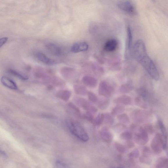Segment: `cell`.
<instances>
[{"instance_id":"d6986e66","label":"cell","mask_w":168,"mask_h":168,"mask_svg":"<svg viewBox=\"0 0 168 168\" xmlns=\"http://www.w3.org/2000/svg\"><path fill=\"white\" fill-rule=\"evenodd\" d=\"M132 40H133V37H132V32L131 28L129 26H128L127 28V50L128 52H130L132 47Z\"/></svg>"},{"instance_id":"1f68e13d","label":"cell","mask_w":168,"mask_h":168,"mask_svg":"<svg viewBox=\"0 0 168 168\" xmlns=\"http://www.w3.org/2000/svg\"><path fill=\"white\" fill-rule=\"evenodd\" d=\"M68 106L70 107L73 109L74 110L77 112L78 113H80V111L79 109L74 104L72 103H68Z\"/></svg>"},{"instance_id":"3957f363","label":"cell","mask_w":168,"mask_h":168,"mask_svg":"<svg viewBox=\"0 0 168 168\" xmlns=\"http://www.w3.org/2000/svg\"><path fill=\"white\" fill-rule=\"evenodd\" d=\"M131 128L134 132L135 140L140 143H144L148 140L147 132L143 128L138 125L132 124Z\"/></svg>"},{"instance_id":"4fadbf2b","label":"cell","mask_w":168,"mask_h":168,"mask_svg":"<svg viewBox=\"0 0 168 168\" xmlns=\"http://www.w3.org/2000/svg\"><path fill=\"white\" fill-rule=\"evenodd\" d=\"M1 81L3 85L8 88L14 90L17 88L16 84L8 77L3 76L1 78Z\"/></svg>"},{"instance_id":"f1b7e54d","label":"cell","mask_w":168,"mask_h":168,"mask_svg":"<svg viewBox=\"0 0 168 168\" xmlns=\"http://www.w3.org/2000/svg\"><path fill=\"white\" fill-rule=\"evenodd\" d=\"M9 72L10 73H11V74L16 76V77L21 79L24 80L27 79V77L20 74L16 72V71L12 70H10Z\"/></svg>"},{"instance_id":"8992f818","label":"cell","mask_w":168,"mask_h":168,"mask_svg":"<svg viewBox=\"0 0 168 168\" xmlns=\"http://www.w3.org/2000/svg\"><path fill=\"white\" fill-rule=\"evenodd\" d=\"M117 6L122 11L131 14H134L136 13V10L134 5L131 2L128 1H121L117 4Z\"/></svg>"},{"instance_id":"836d02e7","label":"cell","mask_w":168,"mask_h":168,"mask_svg":"<svg viewBox=\"0 0 168 168\" xmlns=\"http://www.w3.org/2000/svg\"><path fill=\"white\" fill-rule=\"evenodd\" d=\"M8 40V38L6 37H2L0 39V48L6 44Z\"/></svg>"},{"instance_id":"ffe728a7","label":"cell","mask_w":168,"mask_h":168,"mask_svg":"<svg viewBox=\"0 0 168 168\" xmlns=\"http://www.w3.org/2000/svg\"><path fill=\"white\" fill-rule=\"evenodd\" d=\"M125 110V108L124 106L118 105L117 106L112 110L111 115L112 116H118L123 113Z\"/></svg>"},{"instance_id":"7402d4cb","label":"cell","mask_w":168,"mask_h":168,"mask_svg":"<svg viewBox=\"0 0 168 168\" xmlns=\"http://www.w3.org/2000/svg\"><path fill=\"white\" fill-rule=\"evenodd\" d=\"M104 121L105 124L112 125L114 123V119L110 114L106 113L103 114Z\"/></svg>"},{"instance_id":"83f0119b","label":"cell","mask_w":168,"mask_h":168,"mask_svg":"<svg viewBox=\"0 0 168 168\" xmlns=\"http://www.w3.org/2000/svg\"><path fill=\"white\" fill-rule=\"evenodd\" d=\"M89 100L93 102H96L98 101V98L95 94L91 92H88L87 93Z\"/></svg>"},{"instance_id":"484cf974","label":"cell","mask_w":168,"mask_h":168,"mask_svg":"<svg viewBox=\"0 0 168 168\" xmlns=\"http://www.w3.org/2000/svg\"><path fill=\"white\" fill-rule=\"evenodd\" d=\"M158 125L159 128L162 133V135L165 139L167 138V132L166 128L162 122L160 120L158 121Z\"/></svg>"},{"instance_id":"2e32d148","label":"cell","mask_w":168,"mask_h":168,"mask_svg":"<svg viewBox=\"0 0 168 168\" xmlns=\"http://www.w3.org/2000/svg\"><path fill=\"white\" fill-rule=\"evenodd\" d=\"M100 133L102 138L105 141H110L112 139L111 132L106 127H104L101 128Z\"/></svg>"},{"instance_id":"ac0fdd59","label":"cell","mask_w":168,"mask_h":168,"mask_svg":"<svg viewBox=\"0 0 168 168\" xmlns=\"http://www.w3.org/2000/svg\"><path fill=\"white\" fill-rule=\"evenodd\" d=\"M56 96L57 97L62 99L63 101H67L70 97L71 93L69 91L62 90L58 92Z\"/></svg>"},{"instance_id":"52a82bcc","label":"cell","mask_w":168,"mask_h":168,"mask_svg":"<svg viewBox=\"0 0 168 168\" xmlns=\"http://www.w3.org/2000/svg\"><path fill=\"white\" fill-rule=\"evenodd\" d=\"M89 45L85 42H78L74 44L71 48V51L74 53L85 52L88 49Z\"/></svg>"},{"instance_id":"603a6c76","label":"cell","mask_w":168,"mask_h":168,"mask_svg":"<svg viewBox=\"0 0 168 168\" xmlns=\"http://www.w3.org/2000/svg\"><path fill=\"white\" fill-rule=\"evenodd\" d=\"M74 89L75 92L79 95H84L86 93V88L82 85H75Z\"/></svg>"},{"instance_id":"30bf717a","label":"cell","mask_w":168,"mask_h":168,"mask_svg":"<svg viewBox=\"0 0 168 168\" xmlns=\"http://www.w3.org/2000/svg\"><path fill=\"white\" fill-rule=\"evenodd\" d=\"M36 58L40 62L48 65H54L56 63L54 60L48 58L41 52H38L36 54Z\"/></svg>"},{"instance_id":"9c48e42d","label":"cell","mask_w":168,"mask_h":168,"mask_svg":"<svg viewBox=\"0 0 168 168\" xmlns=\"http://www.w3.org/2000/svg\"><path fill=\"white\" fill-rule=\"evenodd\" d=\"M79 105L87 110L88 112L91 113H95L97 112L98 110L95 106L90 105L87 101L83 99H80L78 101Z\"/></svg>"},{"instance_id":"5bb4252c","label":"cell","mask_w":168,"mask_h":168,"mask_svg":"<svg viewBox=\"0 0 168 168\" xmlns=\"http://www.w3.org/2000/svg\"><path fill=\"white\" fill-rule=\"evenodd\" d=\"M46 48L50 52L54 55L59 56L62 53V50L60 48L54 44L52 43L48 44L46 45Z\"/></svg>"},{"instance_id":"d6a6232c","label":"cell","mask_w":168,"mask_h":168,"mask_svg":"<svg viewBox=\"0 0 168 168\" xmlns=\"http://www.w3.org/2000/svg\"><path fill=\"white\" fill-rule=\"evenodd\" d=\"M144 128V129L147 132V131H148L150 132H152L153 131L152 126L151 124H146V125L145 126Z\"/></svg>"},{"instance_id":"cb8c5ba5","label":"cell","mask_w":168,"mask_h":168,"mask_svg":"<svg viewBox=\"0 0 168 168\" xmlns=\"http://www.w3.org/2000/svg\"><path fill=\"white\" fill-rule=\"evenodd\" d=\"M135 102L137 106L143 108H147V104L146 103V101H144L139 96L137 97L135 99Z\"/></svg>"},{"instance_id":"44dd1931","label":"cell","mask_w":168,"mask_h":168,"mask_svg":"<svg viewBox=\"0 0 168 168\" xmlns=\"http://www.w3.org/2000/svg\"><path fill=\"white\" fill-rule=\"evenodd\" d=\"M118 120L121 123L124 125L128 124L130 119L128 115L126 113H122L117 116Z\"/></svg>"},{"instance_id":"4dcf8cb0","label":"cell","mask_w":168,"mask_h":168,"mask_svg":"<svg viewBox=\"0 0 168 168\" xmlns=\"http://www.w3.org/2000/svg\"><path fill=\"white\" fill-rule=\"evenodd\" d=\"M121 137L124 139H130L132 138V134L129 132H124L121 134Z\"/></svg>"},{"instance_id":"d4e9b609","label":"cell","mask_w":168,"mask_h":168,"mask_svg":"<svg viewBox=\"0 0 168 168\" xmlns=\"http://www.w3.org/2000/svg\"><path fill=\"white\" fill-rule=\"evenodd\" d=\"M103 114H100L98 115L95 119H94L93 123L95 126H99L103 123Z\"/></svg>"},{"instance_id":"f546056e","label":"cell","mask_w":168,"mask_h":168,"mask_svg":"<svg viewBox=\"0 0 168 168\" xmlns=\"http://www.w3.org/2000/svg\"><path fill=\"white\" fill-rule=\"evenodd\" d=\"M85 117L88 121L92 123H93L94 119L93 115L91 113L88 112L85 115Z\"/></svg>"},{"instance_id":"e575fe53","label":"cell","mask_w":168,"mask_h":168,"mask_svg":"<svg viewBox=\"0 0 168 168\" xmlns=\"http://www.w3.org/2000/svg\"><path fill=\"white\" fill-rule=\"evenodd\" d=\"M0 154L4 155V156L6 155V153L3 151H1V150H0Z\"/></svg>"},{"instance_id":"8fae6325","label":"cell","mask_w":168,"mask_h":168,"mask_svg":"<svg viewBox=\"0 0 168 168\" xmlns=\"http://www.w3.org/2000/svg\"><path fill=\"white\" fill-rule=\"evenodd\" d=\"M114 102L115 103L121 105H128L132 103L131 98L128 96L125 95L119 96L114 99Z\"/></svg>"},{"instance_id":"6da1fadb","label":"cell","mask_w":168,"mask_h":168,"mask_svg":"<svg viewBox=\"0 0 168 168\" xmlns=\"http://www.w3.org/2000/svg\"><path fill=\"white\" fill-rule=\"evenodd\" d=\"M134 57L143 66L151 77L156 81L159 79L158 70L147 52L144 42L141 40H138L135 43L133 48Z\"/></svg>"},{"instance_id":"7a4b0ae2","label":"cell","mask_w":168,"mask_h":168,"mask_svg":"<svg viewBox=\"0 0 168 168\" xmlns=\"http://www.w3.org/2000/svg\"><path fill=\"white\" fill-rule=\"evenodd\" d=\"M67 123L68 128L71 133L77 138L84 142L88 141L89 137L87 133L78 122L68 120Z\"/></svg>"},{"instance_id":"7c38bea8","label":"cell","mask_w":168,"mask_h":168,"mask_svg":"<svg viewBox=\"0 0 168 168\" xmlns=\"http://www.w3.org/2000/svg\"><path fill=\"white\" fill-rule=\"evenodd\" d=\"M82 82L85 85L91 88L95 87L97 84V81L96 78L88 76L83 78Z\"/></svg>"},{"instance_id":"4316f807","label":"cell","mask_w":168,"mask_h":168,"mask_svg":"<svg viewBox=\"0 0 168 168\" xmlns=\"http://www.w3.org/2000/svg\"><path fill=\"white\" fill-rule=\"evenodd\" d=\"M109 104V101L107 100H104L101 102L99 104V108L102 110H104L108 108Z\"/></svg>"},{"instance_id":"e0dca14e","label":"cell","mask_w":168,"mask_h":168,"mask_svg":"<svg viewBox=\"0 0 168 168\" xmlns=\"http://www.w3.org/2000/svg\"><path fill=\"white\" fill-rule=\"evenodd\" d=\"M137 93L138 94L139 97L141 98L145 101L149 100V93L147 89L144 87H141L137 89Z\"/></svg>"},{"instance_id":"5b68a950","label":"cell","mask_w":168,"mask_h":168,"mask_svg":"<svg viewBox=\"0 0 168 168\" xmlns=\"http://www.w3.org/2000/svg\"><path fill=\"white\" fill-rule=\"evenodd\" d=\"M149 114L146 112L140 110L134 111L131 114L133 120L137 123H142L147 120Z\"/></svg>"},{"instance_id":"ba28073f","label":"cell","mask_w":168,"mask_h":168,"mask_svg":"<svg viewBox=\"0 0 168 168\" xmlns=\"http://www.w3.org/2000/svg\"><path fill=\"white\" fill-rule=\"evenodd\" d=\"M118 46L117 41L114 39L109 40L106 43L104 47V49L106 52H110L115 51Z\"/></svg>"},{"instance_id":"9a60e30c","label":"cell","mask_w":168,"mask_h":168,"mask_svg":"<svg viewBox=\"0 0 168 168\" xmlns=\"http://www.w3.org/2000/svg\"><path fill=\"white\" fill-rule=\"evenodd\" d=\"M134 86L133 83L131 81L123 84L119 88V91L122 93H128L133 90Z\"/></svg>"},{"instance_id":"277c9868","label":"cell","mask_w":168,"mask_h":168,"mask_svg":"<svg viewBox=\"0 0 168 168\" xmlns=\"http://www.w3.org/2000/svg\"><path fill=\"white\" fill-rule=\"evenodd\" d=\"M114 91L113 86L107 81H102L99 84V94L100 96L109 97L112 95Z\"/></svg>"}]
</instances>
